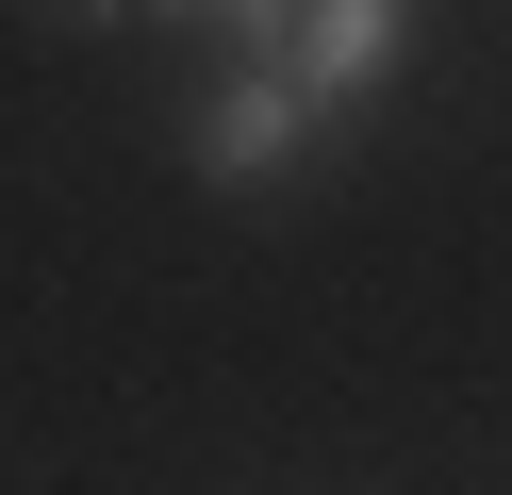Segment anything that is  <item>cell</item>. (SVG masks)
<instances>
[{"instance_id":"6da1fadb","label":"cell","mask_w":512,"mask_h":495,"mask_svg":"<svg viewBox=\"0 0 512 495\" xmlns=\"http://www.w3.org/2000/svg\"><path fill=\"white\" fill-rule=\"evenodd\" d=\"M314 132H331V99L298 66H215L199 83V165L215 182H281V165H314Z\"/></svg>"},{"instance_id":"7a4b0ae2","label":"cell","mask_w":512,"mask_h":495,"mask_svg":"<svg viewBox=\"0 0 512 495\" xmlns=\"http://www.w3.org/2000/svg\"><path fill=\"white\" fill-rule=\"evenodd\" d=\"M413 33H430V0H298V83L331 99V116H364V83H397L413 66Z\"/></svg>"},{"instance_id":"3957f363","label":"cell","mask_w":512,"mask_h":495,"mask_svg":"<svg viewBox=\"0 0 512 495\" xmlns=\"http://www.w3.org/2000/svg\"><path fill=\"white\" fill-rule=\"evenodd\" d=\"M34 17H67V33H100V17H133V0H34Z\"/></svg>"}]
</instances>
